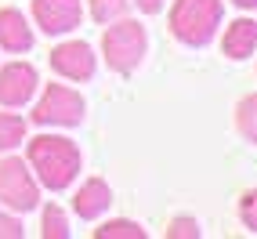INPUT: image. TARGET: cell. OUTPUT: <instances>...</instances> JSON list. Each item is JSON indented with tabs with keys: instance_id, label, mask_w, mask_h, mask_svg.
Returning <instances> with one entry per match:
<instances>
[{
	"instance_id": "obj_9",
	"label": "cell",
	"mask_w": 257,
	"mask_h": 239,
	"mask_svg": "<svg viewBox=\"0 0 257 239\" xmlns=\"http://www.w3.org/2000/svg\"><path fill=\"white\" fill-rule=\"evenodd\" d=\"M109 203H112V192H109V185L101 181V178H91V181H83L76 196H73V207L80 217H98L101 210H109Z\"/></svg>"
},
{
	"instance_id": "obj_1",
	"label": "cell",
	"mask_w": 257,
	"mask_h": 239,
	"mask_svg": "<svg viewBox=\"0 0 257 239\" xmlns=\"http://www.w3.org/2000/svg\"><path fill=\"white\" fill-rule=\"evenodd\" d=\"M29 163L40 174V181L47 189H65L73 185V178L80 174V149L69 138H58V134H40V138L29 142Z\"/></svg>"
},
{
	"instance_id": "obj_19",
	"label": "cell",
	"mask_w": 257,
	"mask_h": 239,
	"mask_svg": "<svg viewBox=\"0 0 257 239\" xmlns=\"http://www.w3.org/2000/svg\"><path fill=\"white\" fill-rule=\"evenodd\" d=\"M0 239H22V225L8 214H0Z\"/></svg>"
},
{
	"instance_id": "obj_11",
	"label": "cell",
	"mask_w": 257,
	"mask_h": 239,
	"mask_svg": "<svg viewBox=\"0 0 257 239\" xmlns=\"http://www.w3.org/2000/svg\"><path fill=\"white\" fill-rule=\"evenodd\" d=\"M225 55L228 58H250L253 55V47H257V22H250V19H239V22H232L228 26V33H225Z\"/></svg>"
},
{
	"instance_id": "obj_13",
	"label": "cell",
	"mask_w": 257,
	"mask_h": 239,
	"mask_svg": "<svg viewBox=\"0 0 257 239\" xmlns=\"http://www.w3.org/2000/svg\"><path fill=\"white\" fill-rule=\"evenodd\" d=\"M22 138H26V120L11 116V112H0V149H15Z\"/></svg>"
},
{
	"instance_id": "obj_21",
	"label": "cell",
	"mask_w": 257,
	"mask_h": 239,
	"mask_svg": "<svg viewBox=\"0 0 257 239\" xmlns=\"http://www.w3.org/2000/svg\"><path fill=\"white\" fill-rule=\"evenodd\" d=\"M239 8H257V0H235Z\"/></svg>"
},
{
	"instance_id": "obj_20",
	"label": "cell",
	"mask_w": 257,
	"mask_h": 239,
	"mask_svg": "<svg viewBox=\"0 0 257 239\" xmlns=\"http://www.w3.org/2000/svg\"><path fill=\"white\" fill-rule=\"evenodd\" d=\"M138 8H142V11H149V15H156V11L163 8V0H138Z\"/></svg>"
},
{
	"instance_id": "obj_3",
	"label": "cell",
	"mask_w": 257,
	"mask_h": 239,
	"mask_svg": "<svg viewBox=\"0 0 257 239\" xmlns=\"http://www.w3.org/2000/svg\"><path fill=\"white\" fill-rule=\"evenodd\" d=\"M145 47H149V37H145V26H138V22L119 19L116 26H109L101 33V51H105L109 69H116V73L138 69Z\"/></svg>"
},
{
	"instance_id": "obj_15",
	"label": "cell",
	"mask_w": 257,
	"mask_h": 239,
	"mask_svg": "<svg viewBox=\"0 0 257 239\" xmlns=\"http://www.w3.org/2000/svg\"><path fill=\"white\" fill-rule=\"evenodd\" d=\"M91 15H94V22H116V19H123L127 15V0H91Z\"/></svg>"
},
{
	"instance_id": "obj_17",
	"label": "cell",
	"mask_w": 257,
	"mask_h": 239,
	"mask_svg": "<svg viewBox=\"0 0 257 239\" xmlns=\"http://www.w3.org/2000/svg\"><path fill=\"white\" fill-rule=\"evenodd\" d=\"M239 217H243V225L250 232H257V192H246L239 199Z\"/></svg>"
},
{
	"instance_id": "obj_7",
	"label": "cell",
	"mask_w": 257,
	"mask_h": 239,
	"mask_svg": "<svg viewBox=\"0 0 257 239\" xmlns=\"http://www.w3.org/2000/svg\"><path fill=\"white\" fill-rule=\"evenodd\" d=\"M51 65H55L62 76H69V80H91L94 76V55H91V47L83 40L58 44L51 51Z\"/></svg>"
},
{
	"instance_id": "obj_2",
	"label": "cell",
	"mask_w": 257,
	"mask_h": 239,
	"mask_svg": "<svg viewBox=\"0 0 257 239\" xmlns=\"http://www.w3.org/2000/svg\"><path fill=\"white\" fill-rule=\"evenodd\" d=\"M221 22V0H178L170 11V33L188 44V47H203Z\"/></svg>"
},
{
	"instance_id": "obj_6",
	"label": "cell",
	"mask_w": 257,
	"mask_h": 239,
	"mask_svg": "<svg viewBox=\"0 0 257 239\" xmlns=\"http://www.w3.org/2000/svg\"><path fill=\"white\" fill-rule=\"evenodd\" d=\"M33 15L47 37H58V33H69L73 26H80L83 8L80 0H33Z\"/></svg>"
},
{
	"instance_id": "obj_18",
	"label": "cell",
	"mask_w": 257,
	"mask_h": 239,
	"mask_svg": "<svg viewBox=\"0 0 257 239\" xmlns=\"http://www.w3.org/2000/svg\"><path fill=\"white\" fill-rule=\"evenodd\" d=\"M196 235H199V225L192 217H178L174 225L167 228V239H196Z\"/></svg>"
},
{
	"instance_id": "obj_4",
	"label": "cell",
	"mask_w": 257,
	"mask_h": 239,
	"mask_svg": "<svg viewBox=\"0 0 257 239\" xmlns=\"http://www.w3.org/2000/svg\"><path fill=\"white\" fill-rule=\"evenodd\" d=\"M83 98L69 87H62V83H51L44 91V98L37 101V109H33V120L37 124H62V127H73L83 120Z\"/></svg>"
},
{
	"instance_id": "obj_10",
	"label": "cell",
	"mask_w": 257,
	"mask_h": 239,
	"mask_svg": "<svg viewBox=\"0 0 257 239\" xmlns=\"http://www.w3.org/2000/svg\"><path fill=\"white\" fill-rule=\"evenodd\" d=\"M0 47H8V51H29L33 47V33L22 19V11H15V8L0 11Z\"/></svg>"
},
{
	"instance_id": "obj_12",
	"label": "cell",
	"mask_w": 257,
	"mask_h": 239,
	"mask_svg": "<svg viewBox=\"0 0 257 239\" xmlns=\"http://www.w3.org/2000/svg\"><path fill=\"white\" fill-rule=\"evenodd\" d=\"M235 127L246 142L257 145V94H246L243 101L235 105Z\"/></svg>"
},
{
	"instance_id": "obj_16",
	"label": "cell",
	"mask_w": 257,
	"mask_h": 239,
	"mask_svg": "<svg viewBox=\"0 0 257 239\" xmlns=\"http://www.w3.org/2000/svg\"><path fill=\"white\" fill-rule=\"evenodd\" d=\"M40 235L44 239H65V235H69V221H65L62 207H47L44 210V232Z\"/></svg>"
},
{
	"instance_id": "obj_8",
	"label": "cell",
	"mask_w": 257,
	"mask_h": 239,
	"mask_svg": "<svg viewBox=\"0 0 257 239\" xmlns=\"http://www.w3.org/2000/svg\"><path fill=\"white\" fill-rule=\"evenodd\" d=\"M37 91V69L29 62H11L0 69V105H22Z\"/></svg>"
},
{
	"instance_id": "obj_14",
	"label": "cell",
	"mask_w": 257,
	"mask_h": 239,
	"mask_svg": "<svg viewBox=\"0 0 257 239\" xmlns=\"http://www.w3.org/2000/svg\"><path fill=\"white\" fill-rule=\"evenodd\" d=\"M98 239H145V228H138L134 221H105L98 232H94Z\"/></svg>"
},
{
	"instance_id": "obj_5",
	"label": "cell",
	"mask_w": 257,
	"mask_h": 239,
	"mask_svg": "<svg viewBox=\"0 0 257 239\" xmlns=\"http://www.w3.org/2000/svg\"><path fill=\"white\" fill-rule=\"evenodd\" d=\"M0 199H4L11 210H33L37 199H40L33 174L26 170V163L15 160V156L0 160Z\"/></svg>"
}]
</instances>
